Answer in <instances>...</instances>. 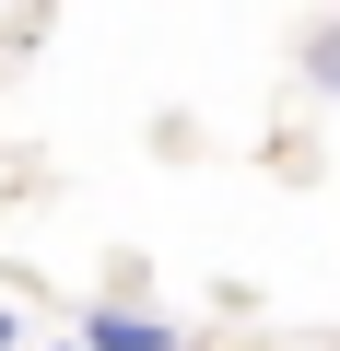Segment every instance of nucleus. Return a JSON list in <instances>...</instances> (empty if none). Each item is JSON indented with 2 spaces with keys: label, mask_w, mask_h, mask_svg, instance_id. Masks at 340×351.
<instances>
[{
  "label": "nucleus",
  "mask_w": 340,
  "mask_h": 351,
  "mask_svg": "<svg viewBox=\"0 0 340 351\" xmlns=\"http://www.w3.org/2000/svg\"><path fill=\"white\" fill-rule=\"evenodd\" d=\"M71 351H82V339H71Z\"/></svg>",
  "instance_id": "39448f33"
},
{
  "label": "nucleus",
  "mask_w": 340,
  "mask_h": 351,
  "mask_svg": "<svg viewBox=\"0 0 340 351\" xmlns=\"http://www.w3.org/2000/svg\"><path fill=\"white\" fill-rule=\"evenodd\" d=\"M164 351H188V339H164Z\"/></svg>",
  "instance_id": "20e7f679"
},
{
  "label": "nucleus",
  "mask_w": 340,
  "mask_h": 351,
  "mask_svg": "<svg viewBox=\"0 0 340 351\" xmlns=\"http://www.w3.org/2000/svg\"><path fill=\"white\" fill-rule=\"evenodd\" d=\"M293 59H305V82L340 106V12H328V24H305V47H293Z\"/></svg>",
  "instance_id": "f03ea898"
},
{
  "label": "nucleus",
  "mask_w": 340,
  "mask_h": 351,
  "mask_svg": "<svg viewBox=\"0 0 340 351\" xmlns=\"http://www.w3.org/2000/svg\"><path fill=\"white\" fill-rule=\"evenodd\" d=\"M177 328L141 316V304H82V351H164Z\"/></svg>",
  "instance_id": "f257e3e1"
},
{
  "label": "nucleus",
  "mask_w": 340,
  "mask_h": 351,
  "mask_svg": "<svg viewBox=\"0 0 340 351\" xmlns=\"http://www.w3.org/2000/svg\"><path fill=\"white\" fill-rule=\"evenodd\" d=\"M12 339H24V328H12V304H0V351H12Z\"/></svg>",
  "instance_id": "7ed1b4c3"
}]
</instances>
